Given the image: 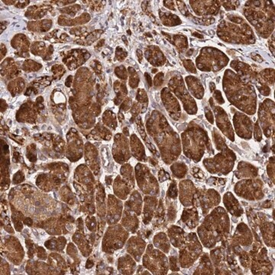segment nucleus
Segmentation results:
<instances>
[{
	"label": "nucleus",
	"mask_w": 275,
	"mask_h": 275,
	"mask_svg": "<svg viewBox=\"0 0 275 275\" xmlns=\"http://www.w3.org/2000/svg\"><path fill=\"white\" fill-rule=\"evenodd\" d=\"M225 253L224 248L218 247L213 250L211 252V258L213 265L215 267L214 272L218 275H232L230 269L225 263Z\"/></svg>",
	"instance_id": "nucleus-7"
},
{
	"label": "nucleus",
	"mask_w": 275,
	"mask_h": 275,
	"mask_svg": "<svg viewBox=\"0 0 275 275\" xmlns=\"http://www.w3.org/2000/svg\"><path fill=\"white\" fill-rule=\"evenodd\" d=\"M169 237L173 246L176 248H182L185 244L187 233L181 227L172 225L168 231Z\"/></svg>",
	"instance_id": "nucleus-11"
},
{
	"label": "nucleus",
	"mask_w": 275,
	"mask_h": 275,
	"mask_svg": "<svg viewBox=\"0 0 275 275\" xmlns=\"http://www.w3.org/2000/svg\"><path fill=\"white\" fill-rule=\"evenodd\" d=\"M223 203L225 208L234 217H239L244 213L243 207L232 192H228L224 195Z\"/></svg>",
	"instance_id": "nucleus-9"
},
{
	"label": "nucleus",
	"mask_w": 275,
	"mask_h": 275,
	"mask_svg": "<svg viewBox=\"0 0 275 275\" xmlns=\"http://www.w3.org/2000/svg\"><path fill=\"white\" fill-rule=\"evenodd\" d=\"M203 248L196 233L192 232L187 236L185 244L180 251V265L184 268L192 266L201 254Z\"/></svg>",
	"instance_id": "nucleus-2"
},
{
	"label": "nucleus",
	"mask_w": 275,
	"mask_h": 275,
	"mask_svg": "<svg viewBox=\"0 0 275 275\" xmlns=\"http://www.w3.org/2000/svg\"><path fill=\"white\" fill-rule=\"evenodd\" d=\"M167 195H168L169 197L173 199H175L177 198V189L175 182H172L170 184V188H169L168 191H167Z\"/></svg>",
	"instance_id": "nucleus-16"
},
{
	"label": "nucleus",
	"mask_w": 275,
	"mask_h": 275,
	"mask_svg": "<svg viewBox=\"0 0 275 275\" xmlns=\"http://www.w3.org/2000/svg\"><path fill=\"white\" fill-rule=\"evenodd\" d=\"M254 136H255V138H256L258 141H260L261 139V130H260V128L258 127V124L255 125L254 126Z\"/></svg>",
	"instance_id": "nucleus-19"
},
{
	"label": "nucleus",
	"mask_w": 275,
	"mask_h": 275,
	"mask_svg": "<svg viewBox=\"0 0 275 275\" xmlns=\"http://www.w3.org/2000/svg\"><path fill=\"white\" fill-rule=\"evenodd\" d=\"M252 234L248 227L244 222L239 224L232 238V243L243 246V248H248L252 244Z\"/></svg>",
	"instance_id": "nucleus-6"
},
{
	"label": "nucleus",
	"mask_w": 275,
	"mask_h": 275,
	"mask_svg": "<svg viewBox=\"0 0 275 275\" xmlns=\"http://www.w3.org/2000/svg\"><path fill=\"white\" fill-rule=\"evenodd\" d=\"M273 222H264L261 225V232L265 244L269 247H275Z\"/></svg>",
	"instance_id": "nucleus-13"
},
{
	"label": "nucleus",
	"mask_w": 275,
	"mask_h": 275,
	"mask_svg": "<svg viewBox=\"0 0 275 275\" xmlns=\"http://www.w3.org/2000/svg\"><path fill=\"white\" fill-rule=\"evenodd\" d=\"M263 183L261 180H245L236 184L235 191L241 197L249 200L261 199L264 197L262 192Z\"/></svg>",
	"instance_id": "nucleus-3"
},
{
	"label": "nucleus",
	"mask_w": 275,
	"mask_h": 275,
	"mask_svg": "<svg viewBox=\"0 0 275 275\" xmlns=\"http://www.w3.org/2000/svg\"><path fill=\"white\" fill-rule=\"evenodd\" d=\"M196 188L189 180L180 183V200L184 206H191L194 205Z\"/></svg>",
	"instance_id": "nucleus-8"
},
{
	"label": "nucleus",
	"mask_w": 275,
	"mask_h": 275,
	"mask_svg": "<svg viewBox=\"0 0 275 275\" xmlns=\"http://www.w3.org/2000/svg\"><path fill=\"white\" fill-rule=\"evenodd\" d=\"M229 216L222 207L214 209L210 215L205 218L203 223L199 225L197 232L203 246L211 248L222 242V245H228L229 235Z\"/></svg>",
	"instance_id": "nucleus-1"
},
{
	"label": "nucleus",
	"mask_w": 275,
	"mask_h": 275,
	"mask_svg": "<svg viewBox=\"0 0 275 275\" xmlns=\"http://www.w3.org/2000/svg\"><path fill=\"white\" fill-rule=\"evenodd\" d=\"M206 118L211 122L212 124L213 123V115H212L211 111L210 110H206Z\"/></svg>",
	"instance_id": "nucleus-20"
},
{
	"label": "nucleus",
	"mask_w": 275,
	"mask_h": 275,
	"mask_svg": "<svg viewBox=\"0 0 275 275\" xmlns=\"http://www.w3.org/2000/svg\"><path fill=\"white\" fill-rule=\"evenodd\" d=\"M170 269L173 272L174 271H180V268L178 266V261H177V256L173 255L170 257Z\"/></svg>",
	"instance_id": "nucleus-17"
},
{
	"label": "nucleus",
	"mask_w": 275,
	"mask_h": 275,
	"mask_svg": "<svg viewBox=\"0 0 275 275\" xmlns=\"http://www.w3.org/2000/svg\"><path fill=\"white\" fill-rule=\"evenodd\" d=\"M252 260L251 267L253 274H272L273 266L268 259L265 248L261 247L258 253L252 257Z\"/></svg>",
	"instance_id": "nucleus-5"
},
{
	"label": "nucleus",
	"mask_w": 275,
	"mask_h": 275,
	"mask_svg": "<svg viewBox=\"0 0 275 275\" xmlns=\"http://www.w3.org/2000/svg\"><path fill=\"white\" fill-rule=\"evenodd\" d=\"M181 220L190 229L196 228L199 221V213L196 207L192 206L191 208L185 209L183 212Z\"/></svg>",
	"instance_id": "nucleus-10"
},
{
	"label": "nucleus",
	"mask_w": 275,
	"mask_h": 275,
	"mask_svg": "<svg viewBox=\"0 0 275 275\" xmlns=\"http://www.w3.org/2000/svg\"><path fill=\"white\" fill-rule=\"evenodd\" d=\"M136 192V193L135 194V196H131V199L126 203V206H127L128 208L131 209V210L133 209L136 213L139 214L140 210H141V199L139 194L137 192Z\"/></svg>",
	"instance_id": "nucleus-14"
},
{
	"label": "nucleus",
	"mask_w": 275,
	"mask_h": 275,
	"mask_svg": "<svg viewBox=\"0 0 275 275\" xmlns=\"http://www.w3.org/2000/svg\"><path fill=\"white\" fill-rule=\"evenodd\" d=\"M220 195L217 191L213 189L207 191L196 188V196H195V207L200 206L203 215H206L214 206H218L220 203Z\"/></svg>",
	"instance_id": "nucleus-4"
},
{
	"label": "nucleus",
	"mask_w": 275,
	"mask_h": 275,
	"mask_svg": "<svg viewBox=\"0 0 275 275\" xmlns=\"http://www.w3.org/2000/svg\"><path fill=\"white\" fill-rule=\"evenodd\" d=\"M213 274H214V268L213 264L210 261L208 254L205 253L199 261L193 275H213Z\"/></svg>",
	"instance_id": "nucleus-12"
},
{
	"label": "nucleus",
	"mask_w": 275,
	"mask_h": 275,
	"mask_svg": "<svg viewBox=\"0 0 275 275\" xmlns=\"http://www.w3.org/2000/svg\"><path fill=\"white\" fill-rule=\"evenodd\" d=\"M192 172L193 173V176L196 177V178L200 179L204 177L203 171L200 169L198 168V167H194V168L192 169Z\"/></svg>",
	"instance_id": "nucleus-18"
},
{
	"label": "nucleus",
	"mask_w": 275,
	"mask_h": 275,
	"mask_svg": "<svg viewBox=\"0 0 275 275\" xmlns=\"http://www.w3.org/2000/svg\"><path fill=\"white\" fill-rule=\"evenodd\" d=\"M238 255L240 260L241 265H243V268H248L251 266L250 255L247 251H245L244 249L242 250Z\"/></svg>",
	"instance_id": "nucleus-15"
}]
</instances>
